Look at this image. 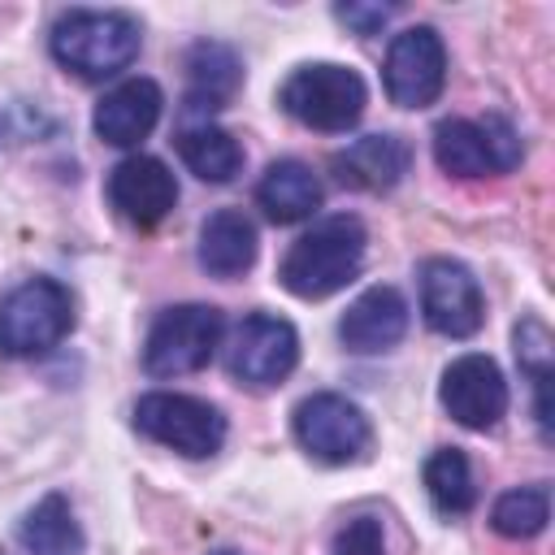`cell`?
I'll return each instance as SVG.
<instances>
[{"label":"cell","mask_w":555,"mask_h":555,"mask_svg":"<svg viewBox=\"0 0 555 555\" xmlns=\"http://www.w3.org/2000/svg\"><path fill=\"white\" fill-rule=\"evenodd\" d=\"M364 243H369V234H364L360 217H351V212L321 217L312 230H304L286 247V256L278 264V282L295 299H325L360 273Z\"/></svg>","instance_id":"obj_1"},{"label":"cell","mask_w":555,"mask_h":555,"mask_svg":"<svg viewBox=\"0 0 555 555\" xmlns=\"http://www.w3.org/2000/svg\"><path fill=\"white\" fill-rule=\"evenodd\" d=\"M139 43H143V30L121 9H69L56 17L48 35L56 65L87 82H104L121 74L139 56Z\"/></svg>","instance_id":"obj_2"},{"label":"cell","mask_w":555,"mask_h":555,"mask_svg":"<svg viewBox=\"0 0 555 555\" xmlns=\"http://www.w3.org/2000/svg\"><path fill=\"white\" fill-rule=\"evenodd\" d=\"M278 104L308 130H325V134H338L347 126L360 121L364 104H369V87L356 69L347 65H334V61H312V65H299L282 91H278Z\"/></svg>","instance_id":"obj_3"},{"label":"cell","mask_w":555,"mask_h":555,"mask_svg":"<svg viewBox=\"0 0 555 555\" xmlns=\"http://www.w3.org/2000/svg\"><path fill=\"white\" fill-rule=\"evenodd\" d=\"M525 147L503 113L486 117H442L434 126V160L451 178H494L520 165Z\"/></svg>","instance_id":"obj_4"},{"label":"cell","mask_w":555,"mask_h":555,"mask_svg":"<svg viewBox=\"0 0 555 555\" xmlns=\"http://www.w3.org/2000/svg\"><path fill=\"white\" fill-rule=\"evenodd\" d=\"M74 330V299L56 278H26L0 304V351L13 360L52 351Z\"/></svg>","instance_id":"obj_5"},{"label":"cell","mask_w":555,"mask_h":555,"mask_svg":"<svg viewBox=\"0 0 555 555\" xmlns=\"http://www.w3.org/2000/svg\"><path fill=\"white\" fill-rule=\"evenodd\" d=\"M221 312L212 304H178L165 308L143 343V369L152 377H182V373H199L217 347H221Z\"/></svg>","instance_id":"obj_6"},{"label":"cell","mask_w":555,"mask_h":555,"mask_svg":"<svg viewBox=\"0 0 555 555\" xmlns=\"http://www.w3.org/2000/svg\"><path fill=\"white\" fill-rule=\"evenodd\" d=\"M134 429L178 455L204 460L217 455L225 442V416L195 395H178V390H152L134 403Z\"/></svg>","instance_id":"obj_7"},{"label":"cell","mask_w":555,"mask_h":555,"mask_svg":"<svg viewBox=\"0 0 555 555\" xmlns=\"http://www.w3.org/2000/svg\"><path fill=\"white\" fill-rule=\"evenodd\" d=\"M295 364H299V334L291 321H282L273 312H251L238 321L230 351H225V369L238 386L269 390L278 382H286Z\"/></svg>","instance_id":"obj_8"},{"label":"cell","mask_w":555,"mask_h":555,"mask_svg":"<svg viewBox=\"0 0 555 555\" xmlns=\"http://www.w3.org/2000/svg\"><path fill=\"white\" fill-rule=\"evenodd\" d=\"M291 425H295V442L321 464H356L373 442L369 416L334 390L299 399Z\"/></svg>","instance_id":"obj_9"},{"label":"cell","mask_w":555,"mask_h":555,"mask_svg":"<svg viewBox=\"0 0 555 555\" xmlns=\"http://www.w3.org/2000/svg\"><path fill=\"white\" fill-rule=\"evenodd\" d=\"M382 82L390 104L399 108H425L442 95L447 82V48L438 39L434 26H408L390 39L386 48V65H382Z\"/></svg>","instance_id":"obj_10"},{"label":"cell","mask_w":555,"mask_h":555,"mask_svg":"<svg viewBox=\"0 0 555 555\" xmlns=\"http://www.w3.org/2000/svg\"><path fill=\"white\" fill-rule=\"evenodd\" d=\"M421 312L434 334L473 338L486 321V299L468 264L451 256H434L421 264Z\"/></svg>","instance_id":"obj_11"},{"label":"cell","mask_w":555,"mask_h":555,"mask_svg":"<svg viewBox=\"0 0 555 555\" xmlns=\"http://www.w3.org/2000/svg\"><path fill=\"white\" fill-rule=\"evenodd\" d=\"M438 399L464 429H494L507 412V382L490 356L468 351L447 364Z\"/></svg>","instance_id":"obj_12"},{"label":"cell","mask_w":555,"mask_h":555,"mask_svg":"<svg viewBox=\"0 0 555 555\" xmlns=\"http://www.w3.org/2000/svg\"><path fill=\"white\" fill-rule=\"evenodd\" d=\"M108 204L130 225L147 230V225H156V221H165L173 212L178 182H173V173H169L165 160L134 152V156H126V160L113 165V173H108Z\"/></svg>","instance_id":"obj_13"},{"label":"cell","mask_w":555,"mask_h":555,"mask_svg":"<svg viewBox=\"0 0 555 555\" xmlns=\"http://www.w3.org/2000/svg\"><path fill=\"white\" fill-rule=\"evenodd\" d=\"M160 108H165V95H160V87L152 78H126L113 91H104V100L95 104L91 126H95V134L104 143L134 147L156 130Z\"/></svg>","instance_id":"obj_14"},{"label":"cell","mask_w":555,"mask_h":555,"mask_svg":"<svg viewBox=\"0 0 555 555\" xmlns=\"http://www.w3.org/2000/svg\"><path fill=\"white\" fill-rule=\"evenodd\" d=\"M403 334H408V304L395 286H369L364 295H356V304L338 321L343 347L360 356L390 351Z\"/></svg>","instance_id":"obj_15"},{"label":"cell","mask_w":555,"mask_h":555,"mask_svg":"<svg viewBox=\"0 0 555 555\" xmlns=\"http://www.w3.org/2000/svg\"><path fill=\"white\" fill-rule=\"evenodd\" d=\"M334 173L343 186L356 191H390L403 182L408 165H412V147L399 134H364L356 143H347L343 152H334Z\"/></svg>","instance_id":"obj_16"},{"label":"cell","mask_w":555,"mask_h":555,"mask_svg":"<svg viewBox=\"0 0 555 555\" xmlns=\"http://www.w3.org/2000/svg\"><path fill=\"white\" fill-rule=\"evenodd\" d=\"M199 264L212 278H238L256 264V225L238 208H217L199 225Z\"/></svg>","instance_id":"obj_17"},{"label":"cell","mask_w":555,"mask_h":555,"mask_svg":"<svg viewBox=\"0 0 555 555\" xmlns=\"http://www.w3.org/2000/svg\"><path fill=\"white\" fill-rule=\"evenodd\" d=\"M256 204L264 208L269 221L291 225V221H304L321 208V182L304 160L286 156V160H273L264 169V178L256 182Z\"/></svg>","instance_id":"obj_18"},{"label":"cell","mask_w":555,"mask_h":555,"mask_svg":"<svg viewBox=\"0 0 555 555\" xmlns=\"http://www.w3.org/2000/svg\"><path fill=\"white\" fill-rule=\"evenodd\" d=\"M186 78H191V91H186V108H225L230 95L238 91L243 82V61L230 43H217V39H199L191 43L186 52Z\"/></svg>","instance_id":"obj_19"},{"label":"cell","mask_w":555,"mask_h":555,"mask_svg":"<svg viewBox=\"0 0 555 555\" xmlns=\"http://www.w3.org/2000/svg\"><path fill=\"white\" fill-rule=\"evenodd\" d=\"M17 542L26 555H82L87 538L82 525L74 520V507L65 494H43L17 525Z\"/></svg>","instance_id":"obj_20"},{"label":"cell","mask_w":555,"mask_h":555,"mask_svg":"<svg viewBox=\"0 0 555 555\" xmlns=\"http://www.w3.org/2000/svg\"><path fill=\"white\" fill-rule=\"evenodd\" d=\"M178 152L186 160V169L204 182H230L238 169H243V147L230 130L212 126L208 117L204 121H191L178 130Z\"/></svg>","instance_id":"obj_21"},{"label":"cell","mask_w":555,"mask_h":555,"mask_svg":"<svg viewBox=\"0 0 555 555\" xmlns=\"http://www.w3.org/2000/svg\"><path fill=\"white\" fill-rule=\"evenodd\" d=\"M425 490H429V503H434L442 516H464V512H473L477 486H473L468 455H464L460 447H438V451L425 460Z\"/></svg>","instance_id":"obj_22"},{"label":"cell","mask_w":555,"mask_h":555,"mask_svg":"<svg viewBox=\"0 0 555 555\" xmlns=\"http://www.w3.org/2000/svg\"><path fill=\"white\" fill-rule=\"evenodd\" d=\"M516 360L520 369L529 373L533 382V412H538V425H542V438H551V403H546V386H551V373H555V347H551V330L538 321V317H525L516 325Z\"/></svg>","instance_id":"obj_23"},{"label":"cell","mask_w":555,"mask_h":555,"mask_svg":"<svg viewBox=\"0 0 555 555\" xmlns=\"http://www.w3.org/2000/svg\"><path fill=\"white\" fill-rule=\"evenodd\" d=\"M551 520V494L546 486H520V490H507L494 499L490 507V525L503 533V538H538Z\"/></svg>","instance_id":"obj_24"},{"label":"cell","mask_w":555,"mask_h":555,"mask_svg":"<svg viewBox=\"0 0 555 555\" xmlns=\"http://www.w3.org/2000/svg\"><path fill=\"white\" fill-rule=\"evenodd\" d=\"M330 555H386L382 520H373V516H356V520H347V525L334 533Z\"/></svg>","instance_id":"obj_25"},{"label":"cell","mask_w":555,"mask_h":555,"mask_svg":"<svg viewBox=\"0 0 555 555\" xmlns=\"http://www.w3.org/2000/svg\"><path fill=\"white\" fill-rule=\"evenodd\" d=\"M334 17L351 26L356 35H377L390 22V9L386 4H334Z\"/></svg>","instance_id":"obj_26"},{"label":"cell","mask_w":555,"mask_h":555,"mask_svg":"<svg viewBox=\"0 0 555 555\" xmlns=\"http://www.w3.org/2000/svg\"><path fill=\"white\" fill-rule=\"evenodd\" d=\"M212 555H238V551H212Z\"/></svg>","instance_id":"obj_27"}]
</instances>
